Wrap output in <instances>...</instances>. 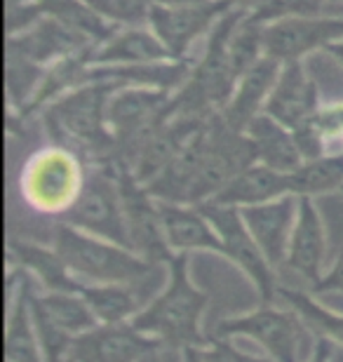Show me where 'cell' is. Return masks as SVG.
<instances>
[{
	"label": "cell",
	"mask_w": 343,
	"mask_h": 362,
	"mask_svg": "<svg viewBox=\"0 0 343 362\" xmlns=\"http://www.w3.org/2000/svg\"><path fill=\"white\" fill-rule=\"evenodd\" d=\"M167 271L170 280L165 289L146 303L132 325L144 334L158 339L165 349L181 353L186 349H207L211 337L202 334L200 320L209 303V294L193 285L188 255H174Z\"/></svg>",
	"instance_id": "1"
},
{
	"label": "cell",
	"mask_w": 343,
	"mask_h": 362,
	"mask_svg": "<svg viewBox=\"0 0 343 362\" xmlns=\"http://www.w3.org/2000/svg\"><path fill=\"white\" fill-rule=\"evenodd\" d=\"M113 83H90L71 90L45 108L47 132L59 146L87 156L97 165L118 163V144L108 127V101Z\"/></svg>",
	"instance_id": "2"
},
{
	"label": "cell",
	"mask_w": 343,
	"mask_h": 362,
	"mask_svg": "<svg viewBox=\"0 0 343 362\" xmlns=\"http://www.w3.org/2000/svg\"><path fill=\"white\" fill-rule=\"evenodd\" d=\"M52 247L83 285H139L158 269L134 250L87 235L64 221H57Z\"/></svg>",
	"instance_id": "3"
},
{
	"label": "cell",
	"mask_w": 343,
	"mask_h": 362,
	"mask_svg": "<svg viewBox=\"0 0 343 362\" xmlns=\"http://www.w3.org/2000/svg\"><path fill=\"white\" fill-rule=\"evenodd\" d=\"M243 10H231L214 26L207 38V49L202 59L191 69L184 88L174 92V115H193V118H211L221 113L238 88V76L231 66L228 38L238 21L245 17Z\"/></svg>",
	"instance_id": "4"
},
{
	"label": "cell",
	"mask_w": 343,
	"mask_h": 362,
	"mask_svg": "<svg viewBox=\"0 0 343 362\" xmlns=\"http://www.w3.org/2000/svg\"><path fill=\"white\" fill-rule=\"evenodd\" d=\"M87 181V172L76 151L59 144L45 146L28 158L19 177V193L33 212L62 216L76 205Z\"/></svg>",
	"instance_id": "5"
},
{
	"label": "cell",
	"mask_w": 343,
	"mask_h": 362,
	"mask_svg": "<svg viewBox=\"0 0 343 362\" xmlns=\"http://www.w3.org/2000/svg\"><path fill=\"white\" fill-rule=\"evenodd\" d=\"M59 221L83 230L87 235L132 250L115 165H97L87 172L83 193Z\"/></svg>",
	"instance_id": "6"
},
{
	"label": "cell",
	"mask_w": 343,
	"mask_h": 362,
	"mask_svg": "<svg viewBox=\"0 0 343 362\" xmlns=\"http://www.w3.org/2000/svg\"><path fill=\"white\" fill-rule=\"evenodd\" d=\"M306 322L296 310L259 303L252 313L226 317L214 327L216 339L245 337L257 341L273 362H298L303 349Z\"/></svg>",
	"instance_id": "7"
},
{
	"label": "cell",
	"mask_w": 343,
	"mask_h": 362,
	"mask_svg": "<svg viewBox=\"0 0 343 362\" xmlns=\"http://www.w3.org/2000/svg\"><path fill=\"white\" fill-rule=\"evenodd\" d=\"M115 177H118V188L122 198V209H125L127 233L132 250L139 257H144L151 264H170L174 259V252L167 245L163 219H160L158 200L153 198L151 191L139 181L132 170L125 165L115 163Z\"/></svg>",
	"instance_id": "8"
},
{
	"label": "cell",
	"mask_w": 343,
	"mask_h": 362,
	"mask_svg": "<svg viewBox=\"0 0 343 362\" xmlns=\"http://www.w3.org/2000/svg\"><path fill=\"white\" fill-rule=\"evenodd\" d=\"M202 209V214L207 216L211 226L216 228L219 238H221V247L226 259H231L233 264L243 271L247 278L252 280L254 289H257L261 303H275L277 285H275V273L273 266L268 264L264 252L259 250L257 240L247 230L240 209L236 207H219V205H195Z\"/></svg>",
	"instance_id": "9"
},
{
	"label": "cell",
	"mask_w": 343,
	"mask_h": 362,
	"mask_svg": "<svg viewBox=\"0 0 343 362\" xmlns=\"http://www.w3.org/2000/svg\"><path fill=\"white\" fill-rule=\"evenodd\" d=\"M233 10L228 0H202L186 5H153L149 28L170 49L172 59H186V52L200 35L211 33L214 26Z\"/></svg>",
	"instance_id": "10"
},
{
	"label": "cell",
	"mask_w": 343,
	"mask_h": 362,
	"mask_svg": "<svg viewBox=\"0 0 343 362\" xmlns=\"http://www.w3.org/2000/svg\"><path fill=\"white\" fill-rule=\"evenodd\" d=\"M343 40V17H289L264 26V52L280 64L301 62Z\"/></svg>",
	"instance_id": "11"
},
{
	"label": "cell",
	"mask_w": 343,
	"mask_h": 362,
	"mask_svg": "<svg viewBox=\"0 0 343 362\" xmlns=\"http://www.w3.org/2000/svg\"><path fill=\"white\" fill-rule=\"evenodd\" d=\"M165 346L132 322L97 325L73 341V362H141L151 353H160Z\"/></svg>",
	"instance_id": "12"
},
{
	"label": "cell",
	"mask_w": 343,
	"mask_h": 362,
	"mask_svg": "<svg viewBox=\"0 0 343 362\" xmlns=\"http://www.w3.org/2000/svg\"><path fill=\"white\" fill-rule=\"evenodd\" d=\"M92 47H97V42L92 38L62 24L59 19L47 17V14L28 31L7 38V52L24 57V59L38 64V66L57 64L66 59V57L87 52Z\"/></svg>",
	"instance_id": "13"
},
{
	"label": "cell",
	"mask_w": 343,
	"mask_h": 362,
	"mask_svg": "<svg viewBox=\"0 0 343 362\" xmlns=\"http://www.w3.org/2000/svg\"><path fill=\"white\" fill-rule=\"evenodd\" d=\"M298 198L296 195H284L264 205H252L240 209L247 230L257 240L259 250L264 252L268 264L277 269L287 262L289 238L296 223Z\"/></svg>",
	"instance_id": "14"
},
{
	"label": "cell",
	"mask_w": 343,
	"mask_h": 362,
	"mask_svg": "<svg viewBox=\"0 0 343 362\" xmlns=\"http://www.w3.org/2000/svg\"><path fill=\"white\" fill-rule=\"evenodd\" d=\"M322 106L320 104V90L310 74L306 71L303 62L282 64L280 78L268 97L264 113L271 115L280 125L296 129L306 120L313 118V113Z\"/></svg>",
	"instance_id": "15"
},
{
	"label": "cell",
	"mask_w": 343,
	"mask_h": 362,
	"mask_svg": "<svg viewBox=\"0 0 343 362\" xmlns=\"http://www.w3.org/2000/svg\"><path fill=\"white\" fill-rule=\"evenodd\" d=\"M325 257H327V233H325L322 214H320L313 198H298L296 223L289 238L287 262H284V266H289L291 271L303 275L313 287L325 275L322 273Z\"/></svg>",
	"instance_id": "16"
},
{
	"label": "cell",
	"mask_w": 343,
	"mask_h": 362,
	"mask_svg": "<svg viewBox=\"0 0 343 362\" xmlns=\"http://www.w3.org/2000/svg\"><path fill=\"white\" fill-rule=\"evenodd\" d=\"M158 207L167 245H170L174 255H191V252L223 255L221 238H219L216 228L211 226L200 207L165 200H158Z\"/></svg>",
	"instance_id": "17"
},
{
	"label": "cell",
	"mask_w": 343,
	"mask_h": 362,
	"mask_svg": "<svg viewBox=\"0 0 343 362\" xmlns=\"http://www.w3.org/2000/svg\"><path fill=\"white\" fill-rule=\"evenodd\" d=\"M282 64L264 57L257 66H252L247 74L238 81V88L233 92L231 101L226 104V108L219 115L223 118V122L238 132H245L250 127V122L257 115L264 113V106L271 92L275 88L277 78H280Z\"/></svg>",
	"instance_id": "18"
},
{
	"label": "cell",
	"mask_w": 343,
	"mask_h": 362,
	"mask_svg": "<svg viewBox=\"0 0 343 362\" xmlns=\"http://www.w3.org/2000/svg\"><path fill=\"white\" fill-rule=\"evenodd\" d=\"M177 62L151 28L132 26L113 33L90 52V66H132V64Z\"/></svg>",
	"instance_id": "19"
},
{
	"label": "cell",
	"mask_w": 343,
	"mask_h": 362,
	"mask_svg": "<svg viewBox=\"0 0 343 362\" xmlns=\"http://www.w3.org/2000/svg\"><path fill=\"white\" fill-rule=\"evenodd\" d=\"M7 250H10V262L38 282L42 292H80L83 289V282L71 273L54 247H42V245L10 238Z\"/></svg>",
	"instance_id": "20"
},
{
	"label": "cell",
	"mask_w": 343,
	"mask_h": 362,
	"mask_svg": "<svg viewBox=\"0 0 343 362\" xmlns=\"http://www.w3.org/2000/svg\"><path fill=\"white\" fill-rule=\"evenodd\" d=\"M284 195H291L289 177L282 175V172L266 168V165L254 163L252 168L240 172L228 186L221 188V191L209 200V205L243 209L252 205H264V202L284 198Z\"/></svg>",
	"instance_id": "21"
},
{
	"label": "cell",
	"mask_w": 343,
	"mask_h": 362,
	"mask_svg": "<svg viewBox=\"0 0 343 362\" xmlns=\"http://www.w3.org/2000/svg\"><path fill=\"white\" fill-rule=\"evenodd\" d=\"M245 134L252 141L259 165H266V168L282 172V175H289L303 165V156L296 146L294 132L273 120L271 115H257L250 122V127L245 129Z\"/></svg>",
	"instance_id": "22"
},
{
	"label": "cell",
	"mask_w": 343,
	"mask_h": 362,
	"mask_svg": "<svg viewBox=\"0 0 343 362\" xmlns=\"http://www.w3.org/2000/svg\"><path fill=\"white\" fill-rule=\"evenodd\" d=\"M146 282L139 285H83L80 294L90 303L99 325L132 322L146 306Z\"/></svg>",
	"instance_id": "23"
},
{
	"label": "cell",
	"mask_w": 343,
	"mask_h": 362,
	"mask_svg": "<svg viewBox=\"0 0 343 362\" xmlns=\"http://www.w3.org/2000/svg\"><path fill=\"white\" fill-rule=\"evenodd\" d=\"M31 299L38 306L54 327H59L64 334L78 339L80 334L97 327V315L92 313L90 303L83 299L80 292H40L31 289Z\"/></svg>",
	"instance_id": "24"
},
{
	"label": "cell",
	"mask_w": 343,
	"mask_h": 362,
	"mask_svg": "<svg viewBox=\"0 0 343 362\" xmlns=\"http://www.w3.org/2000/svg\"><path fill=\"white\" fill-rule=\"evenodd\" d=\"M291 195L315 198L343 188V153H330L315 160H303L301 168L289 172Z\"/></svg>",
	"instance_id": "25"
},
{
	"label": "cell",
	"mask_w": 343,
	"mask_h": 362,
	"mask_svg": "<svg viewBox=\"0 0 343 362\" xmlns=\"http://www.w3.org/2000/svg\"><path fill=\"white\" fill-rule=\"evenodd\" d=\"M277 296L284 299V303L291 310H296L298 317L306 322V327L315 332L318 337L330 339L332 344L343 346V313H337V310L322 306L310 294L296 292V289L277 287Z\"/></svg>",
	"instance_id": "26"
},
{
	"label": "cell",
	"mask_w": 343,
	"mask_h": 362,
	"mask_svg": "<svg viewBox=\"0 0 343 362\" xmlns=\"http://www.w3.org/2000/svg\"><path fill=\"white\" fill-rule=\"evenodd\" d=\"M228 57H231V66L236 71L238 81L266 57L264 26L252 21L250 14H245V17L238 21V26L233 28V33L228 38Z\"/></svg>",
	"instance_id": "27"
},
{
	"label": "cell",
	"mask_w": 343,
	"mask_h": 362,
	"mask_svg": "<svg viewBox=\"0 0 343 362\" xmlns=\"http://www.w3.org/2000/svg\"><path fill=\"white\" fill-rule=\"evenodd\" d=\"M332 7L337 5H327L325 0H266L257 12L250 14V19L266 26L289 17H339Z\"/></svg>",
	"instance_id": "28"
},
{
	"label": "cell",
	"mask_w": 343,
	"mask_h": 362,
	"mask_svg": "<svg viewBox=\"0 0 343 362\" xmlns=\"http://www.w3.org/2000/svg\"><path fill=\"white\" fill-rule=\"evenodd\" d=\"M101 19L113 21V24L144 26L149 24L151 7L156 0H85Z\"/></svg>",
	"instance_id": "29"
},
{
	"label": "cell",
	"mask_w": 343,
	"mask_h": 362,
	"mask_svg": "<svg viewBox=\"0 0 343 362\" xmlns=\"http://www.w3.org/2000/svg\"><path fill=\"white\" fill-rule=\"evenodd\" d=\"M306 122L318 134V139L325 144L327 156L343 153V101L322 104Z\"/></svg>",
	"instance_id": "30"
},
{
	"label": "cell",
	"mask_w": 343,
	"mask_h": 362,
	"mask_svg": "<svg viewBox=\"0 0 343 362\" xmlns=\"http://www.w3.org/2000/svg\"><path fill=\"white\" fill-rule=\"evenodd\" d=\"M313 294H343V247L339 250L337 259L330 266V271L320 278L318 285L310 287Z\"/></svg>",
	"instance_id": "31"
},
{
	"label": "cell",
	"mask_w": 343,
	"mask_h": 362,
	"mask_svg": "<svg viewBox=\"0 0 343 362\" xmlns=\"http://www.w3.org/2000/svg\"><path fill=\"white\" fill-rule=\"evenodd\" d=\"M332 356H334V344L330 341V339L318 337L306 362H332Z\"/></svg>",
	"instance_id": "32"
},
{
	"label": "cell",
	"mask_w": 343,
	"mask_h": 362,
	"mask_svg": "<svg viewBox=\"0 0 343 362\" xmlns=\"http://www.w3.org/2000/svg\"><path fill=\"white\" fill-rule=\"evenodd\" d=\"M228 3L233 5V10H243L247 14H252V12H257L266 0H228Z\"/></svg>",
	"instance_id": "33"
},
{
	"label": "cell",
	"mask_w": 343,
	"mask_h": 362,
	"mask_svg": "<svg viewBox=\"0 0 343 362\" xmlns=\"http://www.w3.org/2000/svg\"><path fill=\"white\" fill-rule=\"evenodd\" d=\"M184 362H205V358H202V349H186Z\"/></svg>",
	"instance_id": "34"
},
{
	"label": "cell",
	"mask_w": 343,
	"mask_h": 362,
	"mask_svg": "<svg viewBox=\"0 0 343 362\" xmlns=\"http://www.w3.org/2000/svg\"><path fill=\"white\" fill-rule=\"evenodd\" d=\"M327 52H330L334 59H337L339 64H343V40L341 42H337V45H332L330 49H327Z\"/></svg>",
	"instance_id": "35"
},
{
	"label": "cell",
	"mask_w": 343,
	"mask_h": 362,
	"mask_svg": "<svg viewBox=\"0 0 343 362\" xmlns=\"http://www.w3.org/2000/svg\"><path fill=\"white\" fill-rule=\"evenodd\" d=\"M141 362H163V360H160V353H151V356H146Z\"/></svg>",
	"instance_id": "36"
},
{
	"label": "cell",
	"mask_w": 343,
	"mask_h": 362,
	"mask_svg": "<svg viewBox=\"0 0 343 362\" xmlns=\"http://www.w3.org/2000/svg\"><path fill=\"white\" fill-rule=\"evenodd\" d=\"M327 5H339V3H343V0H325Z\"/></svg>",
	"instance_id": "37"
},
{
	"label": "cell",
	"mask_w": 343,
	"mask_h": 362,
	"mask_svg": "<svg viewBox=\"0 0 343 362\" xmlns=\"http://www.w3.org/2000/svg\"><path fill=\"white\" fill-rule=\"evenodd\" d=\"M66 362H73V360H71V358H69V360H66Z\"/></svg>",
	"instance_id": "38"
},
{
	"label": "cell",
	"mask_w": 343,
	"mask_h": 362,
	"mask_svg": "<svg viewBox=\"0 0 343 362\" xmlns=\"http://www.w3.org/2000/svg\"><path fill=\"white\" fill-rule=\"evenodd\" d=\"M341 193H343V188H341Z\"/></svg>",
	"instance_id": "39"
}]
</instances>
